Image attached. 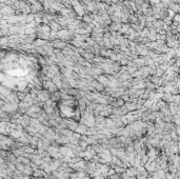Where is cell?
<instances>
[{"label": "cell", "instance_id": "1", "mask_svg": "<svg viewBox=\"0 0 180 179\" xmlns=\"http://www.w3.org/2000/svg\"><path fill=\"white\" fill-rule=\"evenodd\" d=\"M34 69V64L24 55H11L0 64V74H4L7 81H20L26 78Z\"/></svg>", "mask_w": 180, "mask_h": 179}]
</instances>
